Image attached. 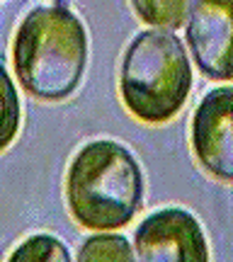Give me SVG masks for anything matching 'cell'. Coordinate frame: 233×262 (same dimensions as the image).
Masks as SVG:
<instances>
[{"mask_svg":"<svg viewBox=\"0 0 233 262\" xmlns=\"http://www.w3.org/2000/svg\"><path fill=\"white\" fill-rule=\"evenodd\" d=\"M12 66L29 95L49 102L71 97L88 66L85 25L63 3L29 10L12 41Z\"/></svg>","mask_w":233,"mask_h":262,"instance_id":"cell-1","label":"cell"},{"mask_svg":"<svg viewBox=\"0 0 233 262\" xmlns=\"http://www.w3.org/2000/svg\"><path fill=\"white\" fill-rule=\"evenodd\" d=\"M66 202L75 221L93 231L131 224L143 204V172L126 146L100 139L75 153L66 175Z\"/></svg>","mask_w":233,"mask_h":262,"instance_id":"cell-2","label":"cell"},{"mask_svg":"<svg viewBox=\"0 0 233 262\" xmlns=\"http://www.w3.org/2000/svg\"><path fill=\"white\" fill-rule=\"evenodd\" d=\"M192 88V66L173 32L143 29L124 49L119 95L124 107L146 124L173 119Z\"/></svg>","mask_w":233,"mask_h":262,"instance_id":"cell-3","label":"cell"},{"mask_svg":"<svg viewBox=\"0 0 233 262\" xmlns=\"http://www.w3.org/2000/svg\"><path fill=\"white\" fill-rule=\"evenodd\" d=\"M139 262H209V245L195 214L168 206L149 214L134 235Z\"/></svg>","mask_w":233,"mask_h":262,"instance_id":"cell-4","label":"cell"},{"mask_svg":"<svg viewBox=\"0 0 233 262\" xmlns=\"http://www.w3.org/2000/svg\"><path fill=\"white\" fill-rule=\"evenodd\" d=\"M185 39L202 75L233 80V0L189 3Z\"/></svg>","mask_w":233,"mask_h":262,"instance_id":"cell-5","label":"cell"},{"mask_svg":"<svg viewBox=\"0 0 233 262\" xmlns=\"http://www.w3.org/2000/svg\"><path fill=\"white\" fill-rule=\"evenodd\" d=\"M192 148L209 175L233 182V85L209 90L197 104Z\"/></svg>","mask_w":233,"mask_h":262,"instance_id":"cell-6","label":"cell"},{"mask_svg":"<svg viewBox=\"0 0 233 262\" xmlns=\"http://www.w3.org/2000/svg\"><path fill=\"white\" fill-rule=\"evenodd\" d=\"M75 262H136L134 248L119 233H95L88 235L78 248Z\"/></svg>","mask_w":233,"mask_h":262,"instance_id":"cell-7","label":"cell"},{"mask_svg":"<svg viewBox=\"0 0 233 262\" xmlns=\"http://www.w3.org/2000/svg\"><path fill=\"white\" fill-rule=\"evenodd\" d=\"M8 262H73L63 241L56 235L37 233L25 238L22 243L10 253Z\"/></svg>","mask_w":233,"mask_h":262,"instance_id":"cell-8","label":"cell"},{"mask_svg":"<svg viewBox=\"0 0 233 262\" xmlns=\"http://www.w3.org/2000/svg\"><path fill=\"white\" fill-rule=\"evenodd\" d=\"M136 15H139L143 22H149L153 29H177L185 17L189 15V3H182V0H134L131 3Z\"/></svg>","mask_w":233,"mask_h":262,"instance_id":"cell-9","label":"cell"},{"mask_svg":"<svg viewBox=\"0 0 233 262\" xmlns=\"http://www.w3.org/2000/svg\"><path fill=\"white\" fill-rule=\"evenodd\" d=\"M5 88H8V129H5V139H3V146H10V141L15 136V131H17V95H15V88H12V80H10V75L5 73Z\"/></svg>","mask_w":233,"mask_h":262,"instance_id":"cell-10","label":"cell"}]
</instances>
